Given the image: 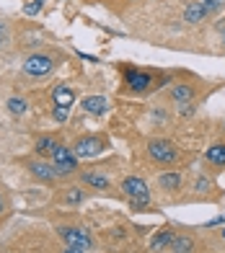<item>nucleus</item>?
<instances>
[{
	"mask_svg": "<svg viewBox=\"0 0 225 253\" xmlns=\"http://www.w3.org/2000/svg\"><path fill=\"white\" fill-rule=\"evenodd\" d=\"M122 191L132 199L135 210H142V207L150 204V191H148V183H145L142 178H135V176L125 178L122 181Z\"/></svg>",
	"mask_w": 225,
	"mask_h": 253,
	"instance_id": "obj_1",
	"label": "nucleus"
},
{
	"mask_svg": "<svg viewBox=\"0 0 225 253\" xmlns=\"http://www.w3.org/2000/svg\"><path fill=\"white\" fill-rule=\"evenodd\" d=\"M60 235L67 243V248H75V251H88L93 246L88 230H83V227H60Z\"/></svg>",
	"mask_w": 225,
	"mask_h": 253,
	"instance_id": "obj_2",
	"label": "nucleus"
},
{
	"mask_svg": "<svg viewBox=\"0 0 225 253\" xmlns=\"http://www.w3.org/2000/svg\"><path fill=\"white\" fill-rule=\"evenodd\" d=\"M52 67H54V62L49 60L47 54H31L29 60L24 62V73L31 75V78H44V75L52 73Z\"/></svg>",
	"mask_w": 225,
	"mask_h": 253,
	"instance_id": "obj_3",
	"label": "nucleus"
},
{
	"mask_svg": "<svg viewBox=\"0 0 225 253\" xmlns=\"http://www.w3.org/2000/svg\"><path fill=\"white\" fill-rule=\"evenodd\" d=\"M148 153H150L153 160H158V163H166V166L176 160V147L168 142V140H150Z\"/></svg>",
	"mask_w": 225,
	"mask_h": 253,
	"instance_id": "obj_4",
	"label": "nucleus"
},
{
	"mask_svg": "<svg viewBox=\"0 0 225 253\" xmlns=\"http://www.w3.org/2000/svg\"><path fill=\"white\" fill-rule=\"evenodd\" d=\"M52 160H54V170H57V173H73V170L78 168V160H75V153H70L67 150V147H57V150H54V155H52Z\"/></svg>",
	"mask_w": 225,
	"mask_h": 253,
	"instance_id": "obj_5",
	"label": "nucleus"
},
{
	"mask_svg": "<svg viewBox=\"0 0 225 253\" xmlns=\"http://www.w3.org/2000/svg\"><path fill=\"white\" fill-rule=\"evenodd\" d=\"M104 150V142L98 140V137H81V140L75 142V158H93V155H101Z\"/></svg>",
	"mask_w": 225,
	"mask_h": 253,
	"instance_id": "obj_6",
	"label": "nucleus"
},
{
	"mask_svg": "<svg viewBox=\"0 0 225 253\" xmlns=\"http://www.w3.org/2000/svg\"><path fill=\"white\" fill-rule=\"evenodd\" d=\"M127 85H130V90L140 93V90H145L150 85V75L142 70H127Z\"/></svg>",
	"mask_w": 225,
	"mask_h": 253,
	"instance_id": "obj_7",
	"label": "nucleus"
},
{
	"mask_svg": "<svg viewBox=\"0 0 225 253\" xmlns=\"http://www.w3.org/2000/svg\"><path fill=\"white\" fill-rule=\"evenodd\" d=\"M52 101H54V106H65V109H70L73 106V101H75V93L67 85H57L52 90Z\"/></svg>",
	"mask_w": 225,
	"mask_h": 253,
	"instance_id": "obj_8",
	"label": "nucleus"
},
{
	"mask_svg": "<svg viewBox=\"0 0 225 253\" xmlns=\"http://www.w3.org/2000/svg\"><path fill=\"white\" fill-rule=\"evenodd\" d=\"M205 16H207V10H205V5H202L199 0L189 3L186 10H184V21H186V24H199V21H205Z\"/></svg>",
	"mask_w": 225,
	"mask_h": 253,
	"instance_id": "obj_9",
	"label": "nucleus"
},
{
	"mask_svg": "<svg viewBox=\"0 0 225 253\" xmlns=\"http://www.w3.org/2000/svg\"><path fill=\"white\" fill-rule=\"evenodd\" d=\"M81 106L88 111V114H96V117H101V114L106 111V98H101V96H88L81 101Z\"/></svg>",
	"mask_w": 225,
	"mask_h": 253,
	"instance_id": "obj_10",
	"label": "nucleus"
},
{
	"mask_svg": "<svg viewBox=\"0 0 225 253\" xmlns=\"http://www.w3.org/2000/svg\"><path fill=\"white\" fill-rule=\"evenodd\" d=\"M171 240H174V233L171 230H158V233H155V238L150 240V251H163L166 246H171Z\"/></svg>",
	"mask_w": 225,
	"mask_h": 253,
	"instance_id": "obj_11",
	"label": "nucleus"
},
{
	"mask_svg": "<svg viewBox=\"0 0 225 253\" xmlns=\"http://www.w3.org/2000/svg\"><path fill=\"white\" fill-rule=\"evenodd\" d=\"M171 251H174V253H192V251H194V240L189 238V235H174Z\"/></svg>",
	"mask_w": 225,
	"mask_h": 253,
	"instance_id": "obj_12",
	"label": "nucleus"
},
{
	"mask_svg": "<svg viewBox=\"0 0 225 253\" xmlns=\"http://www.w3.org/2000/svg\"><path fill=\"white\" fill-rule=\"evenodd\" d=\"M60 147V142L54 137H39L37 140V153L39 155H54V150Z\"/></svg>",
	"mask_w": 225,
	"mask_h": 253,
	"instance_id": "obj_13",
	"label": "nucleus"
},
{
	"mask_svg": "<svg viewBox=\"0 0 225 253\" xmlns=\"http://www.w3.org/2000/svg\"><path fill=\"white\" fill-rule=\"evenodd\" d=\"M205 158L210 160V163H215V166H225V145H223V142H218V145L207 147Z\"/></svg>",
	"mask_w": 225,
	"mask_h": 253,
	"instance_id": "obj_14",
	"label": "nucleus"
},
{
	"mask_svg": "<svg viewBox=\"0 0 225 253\" xmlns=\"http://www.w3.org/2000/svg\"><path fill=\"white\" fill-rule=\"evenodd\" d=\"M29 168H31V173L37 178H42V181H52L54 176H57V170L49 168V166H44V163H31Z\"/></svg>",
	"mask_w": 225,
	"mask_h": 253,
	"instance_id": "obj_15",
	"label": "nucleus"
},
{
	"mask_svg": "<svg viewBox=\"0 0 225 253\" xmlns=\"http://www.w3.org/2000/svg\"><path fill=\"white\" fill-rule=\"evenodd\" d=\"M158 183L163 189H168V191H176L179 186H181V176H179V173H163L158 178Z\"/></svg>",
	"mask_w": 225,
	"mask_h": 253,
	"instance_id": "obj_16",
	"label": "nucleus"
},
{
	"mask_svg": "<svg viewBox=\"0 0 225 253\" xmlns=\"http://www.w3.org/2000/svg\"><path fill=\"white\" fill-rule=\"evenodd\" d=\"M83 181L88 186H96V189H109V178L101 173H83Z\"/></svg>",
	"mask_w": 225,
	"mask_h": 253,
	"instance_id": "obj_17",
	"label": "nucleus"
},
{
	"mask_svg": "<svg viewBox=\"0 0 225 253\" xmlns=\"http://www.w3.org/2000/svg\"><path fill=\"white\" fill-rule=\"evenodd\" d=\"M192 96H194L192 85H176V88H174V101H184V103H189V101H192Z\"/></svg>",
	"mask_w": 225,
	"mask_h": 253,
	"instance_id": "obj_18",
	"label": "nucleus"
},
{
	"mask_svg": "<svg viewBox=\"0 0 225 253\" xmlns=\"http://www.w3.org/2000/svg\"><path fill=\"white\" fill-rule=\"evenodd\" d=\"M8 111H10V114H18V117H21V114L26 111V101H24V98H8Z\"/></svg>",
	"mask_w": 225,
	"mask_h": 253,
	"instance_id": "obj_19",
	"label": "nucleus"
},
{
	"mask_svg": "<svg viewBox=\"0 0 225 253\" xmlns=\"http://www.w3.org/2000/svg\"><path fill=\"white\" fill-rule=\"evenodd\" d=\"M42 5H44V0H31V3L24 8L26 10V16H34V13H39L42 10Z\"/></svg>",
	"mask_w": 225,
	"mask_h": 253,
	"instance_id": "obj_20",
	"label": "nucleus"
},
{
	"mask_svg": "<svg viewBox=\"0 0 225 253\" xmlns=\"http://www.w3.org/2000/svg\"><path fill=\"white\" fill-rule=\"evenodd\" d=\"M202 5H205V10L207 13H212V10H218L220 5H223V0H199Z\"/></svg>",
	"mask_w": 225,
	"mask_h": 253,
	"instance_id": "obj_21",
	"label": "nucleus"
},
{
	"mask_svg": "<svg viewBox=\"0 0 225 253\" xmlns=\"http://www.w3.org/2000/svg\"><path fill=\"white\" fill-rule=\"evenodd\" d=\"M67 202H83V191L81 189H73V191H67Z\"/></svg>",
	"mask_w": 225,
	"mask_h": 253,
	"instance_id": "obj_22",
	"label": "nucleus"
},
{
	"mask_svg": "<svg viewBox=\"0 0 225 253\" xmlns=\"http://www.w3.org/2000/svg\"><path fill=\"white\" fill-rule=\"evenodd\" d=\"M67 111H70V109H65V106H54V119H57V122H65V119H67Z\"/></svg>",
	"mask_w": 225,
	"mask_h": 253,
	"instance_id": "obj_23",
	"label": "nucleus"
},
{
	"mask_svg": "<svg viewBox=\"0 0 225 253\" xmlns=\"http://www.w3.org/2000/svg\"><path fill=\"white\" fill-rule=\"evenodd\" d=\"M207 189H210V181L207 178H199L197 181V191H207Z\"/></svg>",
	"mask_w": 225,
	"mask_h": 253,
	"instance_id": "obj_24",
	"label": "nucleus"
},
{
	"mask_svg": "<svg viewBox=\"0 0 225 253\" xmlns=\"http://www.w3.org/2000/svg\"><path fill=\"white\" fill-rule=\"evenodd\" d=\"M5 39H8V29H5V24H0V47L5 44Z\"/></svg>",
	"mask_w": 225,
	"mask_h": 253,
	"instance_id": "obj_25",
	"label": "nucleus"
},
{
	"mask_svg": "<svg viewBox=\"0 0 225 253\" xmlns=\"http://www.w3.org/2000/svg\"><path fill=\"white\" fill-rule=\"evenodd\" d=\"M65 253H86V251H75V248H70V251H65Z\"/></svg>",
	"mask_w": 225,
	"mask_h": 253,
	"instance_id": "obj_26",
	"label": "nucleus"
},
{
	"mask_svg": "<svg viewBox=\"0 0 225 253\" xmlns=\"http://www.w3.org/2000/svg\"><path fill=\"white\" fill-rule=\"evenodd\" d=\"M0 212H3V202H0Z\"/></svg>",
	"mask_w": 225,
	"mask_h": 253,
	"instance_id": "obj_27",
	"label": "nucleus"
},
{
	"mask_svg": "<svg viewBox=\"0 0 225 253\" xmlns=\"http://www.w3.org/2000/svg\"><path fill=\"white\" fill-rule=\"evenodd\" d=\"M223 238H225V230H223Z\"/></svg>",
	"mask_w": 225,
	"mask_h": 253,
	"instance_id": "obj_28",
	"label": "nucleus"
}]
</instances>
